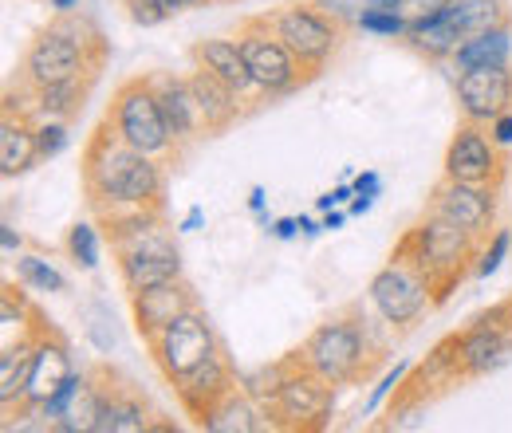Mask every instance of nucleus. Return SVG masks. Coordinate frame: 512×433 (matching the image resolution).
<instances>
[{"mask_svg": "<svg viewBox=\"0 0 512 433\" xmlns=\"http://www.w3.org/2000/svg\"><path fill=\"white\" fill-rule=\"evenodd\" d=\"M367 300L371 308L383 315L390 327H410L422 311L430 308L434 296V284L430 276L402 252L390 256V264H383L375 276H371V288H367Z\"/></svg>", "mask_w": 512, "mask_h": 433, "instance_id": "423d86ee", "label": "nucleus"}, {"mask_svg": "<svg viewBox=\"0 0 512 433\" xmlns=\"http://www.w3.org/2000/svg\"><path fill=\"white\" fill-rule=\"evenodd\" d=\"M201 225H205V209H201V205H193L190 213H186V221H182L178 229H182V233H197Z\"/></svg>", "mask_w": 512, "mask_h": 433, "instance_id": "79ce46f5", "label": "nucleus"}, {"mask_svg": "<svg viewBox=\"0 0 512 433\" xmlns=\"http://www.w3.org/2000/svg\"><path fill=\"white\" fill-rule=\"evenodd\" d=\"M0 248H4V256H20V233L8 221L0 225Z\"/></svg>", "mask_w": 512, "mask_h": 433, "instance_id": "a19ab883", "label": "nucleus"}, {"mask_svg": "<svg viewBox=\"0 0 512 433\" xmlns=\"http://www.w3.org/2000/svg\"><path fill=\"white\" fill-rule=\"evenodd\" d=\"M99 410H103V386H95L87 374H71L40 406V418L60 433H95Z\"/></svg>", "mask_w": 512, "mask_h": 433, "instance_id": "2eb2a0df", "label": "nucleus"}, {"mask_svg": "<svg viewBox=\"0 0 512 433\" xmlns=\"http://www.w3.org/2000/svg\"><path fill=\"white\" fill-rule=\"evenodd\" d=\"M150 79H154V91H158V103H162V115H166L174 142H190L193 134H201L205 126H201L190 79H178V75H150Z\"/></svg>", "mask_w": 512, "mask_h": 433, "instance_id": "6ab92c4d", "label": "nucleus"}, {"mask_svg": "<svg viewBox=\"0 0 512 433\" xmlns=\"http://www.w3.org/2000/svg\"><path fill=\"white\" fill-rule=\"evenodd\" d=\"M150 426V414L146 406L127 394V390H103V410H99V422L95 433H146Z\"/></svg>", "mask_w": 512, "mask_h": 433, "instance_id": "bb28decb", "label": "nucleus"}, {"mask_svg": "<svg viewBox=\"0 0 512 433\" xmlns=\"http://www.w3.org/2000/svg\"><path fill=\"white\" fill-rule=\"evenodd\" d=\"M36 158H40V150H36V126L28 123L24 115H12V107H8L4 119H0V174L4 178H16Z\"/></svg>", "mask_w": 512, "mask_h": 433, "instance_id": "4be33fe9", "label": "nucleus"}, {"mask_svg": "<svg viewBox=\"0 0 512 433\" xmlns=\"http://www.w3.org/2000/svg\"><path fill=\"white\" fill-rule=\"evenodd\" d=\"M268 24L276 28V36L292 48V56L304 63L308 71H316L323 63L335 56L339 48V24L331 16H323L316 4H296V8H284L276 16H268Z\"/></svg>", "mask_w": 512, "mask_h": 433, "instance_id": "9b49d317", "label": "nucleus"}, {"mask_svg": "<svg viewBox=\"0 0 512 433\" xmlns=\"http://www.w3.org/2000/svg\"><path fill=\"white\" fill-rule=\"evenodd\" d=\"M107 123L115 126V134L130 142L134 150L142 154H170L178 142L166 126V115H162V103H158V91H154V79H127L119 91H115V103H111V115Z\"/></svg>", "mask_w": 512, "mask_h": 433, "instance_id": "39448f33", "label": "nucleus"}, {"mask_svg": "<svg viewBox=\"0 0 512 433\" xmlns=\"http://www.w3.org/2000/svg\"><path fill=\"white\" fill-rule=\"evenodd\" d=\"M268 233H272L276 241H292V237L300 233V217H280V221L268 225Z\"/></svg>", "mask_w": 512, "mask_h": 433, "instance_id": "58836bf2", "label": "nucleus"}, {"mask_svg": "<svg viewBox=\"0 0 512 433\" xmlns=\"http://www.w3.org/2000/svg\"><path fill=\"white\" fill-rule=\"evenodd\" d=\"M190 91L193 99H197V111H201V126L209 134H221L225 126L241 115V103H237L241 95L229 83H221L213 71H205V67H197L190 75Z\"/></svg>", "mask_w": 512, "mask_h": 433, "instance_id": "aec40b11", "label": "nucleus"}, {"mask_svg": "<svg viewBox=\"0 0 512 433\" xmlns=\"http://www.w3.org/2000/svg\"><path fill=\"white\" fill-rule=\"evenodd\" d=\"M509 60H512L509 24L489 28V32H477V36H469V40L453 52L457 71H469V67H501V63H509Z\"/></svg>", "mask_w": 512, "mask_h": 433, "instance_id": "a878e982", "label": "nucleus"}, {"mask_svg": "<svg viewBox=\"0 0 512 433\" xmlns=\"http://www.w3.org/2000/svg\"><path fill=\"white\" fill-rule=\"evenodd\" d=\"M343 221H347V213H339V209H327V213H323V229H343Z\"/></svg>", "mask_w": 512, "mask_h": 433, "instance_id": "a18cd8bd", "label": "nucleus"}, {"mask_svg": "<svg viewBox=\"0 0 512 433\" xmlns=\"http://www.w3.org/2000/svg\"><path fill=\"white\" fill-rule=\"evenodd\" d=\"M331 406H335L331 382L316 371H308L300 359H296V367H288L276 394L268 398V414L284 430H323L331 418Z\"/></svg>", "mask_w": 512, "mask_h": 433, "instance_id": "0eeeda50", "label": "nucleus"}, {"mask_svg": "<svg viewBox=\"0 0 512 433\" xmlns=\"http://www.w3.org/2000/svg\"><path fill=\"white\" fill-rule=\"evenodd\" d=\"M355 28H363V32H371V36H406V28H410V16L402 12V8H383V4H371V8H363V16H359V24Z\"/></svg>", "mask_w": 512, "mask_h": 433, "instance_id": "2f4dec72", "label": "nucleus"}, {"mask_svg": "<svg viewBox=\"0 0 512 433\" xmlns=\"http://www.w3.org/2000/svg\"><path fill=\"white\" fill-rule=\"evenodd\" d=\"M371 4H383V8H398V0H371Z\"/></svg>", "mask_w": 512, "mask_h": 433, "instance_id": "8fccbe9b", "label": "nucleus"}, {"mask_svg": "<svg viewBox=\"0 0 512 433\" xmlns=\"http://www.w3.org/2000/svg\"><path fill=\"white\" fill-rule=\"evenodd\" d=\"M509 248H512V233L509 229H497V233H493V241H489V248L477 256V268H473V272H477V276H493V272L505 264Z\"/></svg>", "mask_w": 512, "mask_h": 433, "instance_id": "72a5a7b5", "label": "nucleus"}, {"mask_svg": "<svg viewBox=\"0 0 512 433\" xmlns=\"http://www.w3.org/2000/svg\"><path fill=\"white\" fill-rule=\"evenodd\" d=\"M442 4H449V0H398V8L406 16H426V12H438Z\"/></svg>", "mask_w": 512, "mask_h": 433, "instance_id": "ea45409f", "label": "nucleus"}, {"mask_svg": "<svg viewBox=\"0 0 512 433\" xmlns=\"http://www.w3.org/2000/svg\"><path fill=\"white\" fill-rule=\"evenodd\" d=\"M83 95H87V87L79 79L56 83V87H40L36 91V111H40V119H71L83 107Z\"/></svg>", "mask_w": 512, "mask_h": 433, "instance_id": "c85d7f7f", "label": "nucleus"}, {"mask_svg": "<svg viewBox=\"0 0 512 433\" xmlns=\"http://www.w3.org/2000/svg\"><path fill=\"white\" fill-rule=\"evenodd\" d=\"M264 205H268V193L260 186H253V193H249V209H253L256 217H264Z\"/></svg>", "mask_w": 512, "mask_h": 433, "instance_id": "c03bdc74", "label": "nucleus"}, {"mask_svg": "<svg viewBox=\"0 0 512 433\" xmlns=\"http://www.w3.org/2000/svg\"><path fill=\"white\" fill-rule=\"evenodd\" d=\"M316 8H320L323 16H331L335 24H359V16H363V0H316Z\"/></svg>", "mask_w": 512, "mask_h": 433, "instance_id": "c9c22d12", "label": "nucleus"}, {"mask_svg": "<svg viewBox=\"0 0 512 433\" xmlns=\"http://www.w3.org/2000/svg\"><path fill=\"white\" fill-rule=\"evenodd\" d=\"M351 186H355V193H363V197H379L383 193V178L375 170H363L359 178H351Z\"/></svg>", "mask_w": 512, "mask_h": 433, "instance_id": "e433bc0d", "label": "nucleus"}, {"mask_svg": "<svg viewBox=\"0 0 512 433\" xmlns=\"http://www.w3.org/2000/svg\"><path fill=\"white\" fill-rule=\"evenodd\" d=\"M442 16L453 24V32L461 36V44L469 36L489 32V28H501L509 20L505 0H449V4H442Z\"/></svg>", "mask_w": 512, "mask_h": 433, "instance_id": "b1692460", "label": "nucleus"}, {"mask_svg": "<svg viewBox=\"0 0 512 433\" xmlns=\"http://www.w3.org/2000/svg\"><path fill=\"white\" fill-rule=\"evenodd\" d=\"M67 256L75 260V268H83V272H95L99 268V252H103V245H99V233H95V225H87V221H75L71 229H67Z\"/></svg>", "mask_w": 512, "mask_h": 433, "instance_id": "7c9ffc66", "label": "nucleus"}, {"mask_svg": "<svg viewBox=\"0 0 512 433\" xmlns=\"http://www.w3.org/2000/svg\"><path fill=\"white\" fill-rule=\"evenodd\" d=\"M398 252L410 256V260L430 276L434 296L442 300L449 284L461 280V272H465L469 260L477 256V237L465 233L461 225H453L449 217L430 209V217H426L422 225H414V229L402 237Z\"/></svg>", "mask_w": 512, "mask_h": 433, "instance_id": "7ed1b4c3", "label": "nucleus"}, {"mask_svg": "<svg viewBox=\"0 0 512 433\" xmlns=\"http://www.w3.org/2000/svg\"><path fill=\"white\" fill-rule=\"evenodd\" d=\"M300 233H304V237H320L323 225H316L312 217H300Z\"/></svg>", "mask_w": 512, "mask_h": 433, "instance_id": "49530a36", "label": "nucleus"}, {"mask_svg": "<svg viewBox=\"0 0 512 433\" xmlns=\"http://www.w3.org/2000/svg\"><path fill=\"white\" fill-rule=\"evenodd\" d=\"M457 91V107H461V119L465 123H481L489 126L497 115L512 111V67H469L457 75L453 83Z\"/></svg>", "mask_w": 512, "mask_h": 433, "instance_id": "ddd939ff", "label": "nucleus"}, {"mask_svg": "<svg viewBox=\"0 0 512 433\" xmlns=\"http://www.w3.org/2000/svg\"><path fill=\"white\" fill-rule=\"evenodd\" d=\"M16 280L24 284V288H32V292H48V296H56V292H67V280L60 276V268L52 264V260H44V256H16Z\"/></svg>", "mask_w": 512, "mask_h": 433, "instance_id": "c756f323", "label": "nucleus"}, {"mask_svg": "<svg viewBox=\"0 0 512 433\" xmlns=\"http://www.w3.org/2000/svg\"><path fill=\"white\" fill-rule=\"evenodd\" d=\"M67 142H71L67 119H44V123L36 126V150H40L44 162H48V158H60L67 150Z\"/></svg>", "mask_w": 512, "mask_h": 433, "instance_id": "473e14b6", "label": "nucleus"}, {"mask_svg": "<svg viewBox=\"0 0 512 433\" xmlns=\"http://www.w3.org/2000/svg\"><path fill=\"white\" fill-rule=\"evenodd\" d=\"M371 205H375V197H363V193H355L347 213H351V217H363V213H371Z\"/></svg>", "mask_w": 512, "mask_h": 433, "instance_id": "37998d69", "label": "nucleus"}, {"mask_svg": "<svg viewBox=\"0 0 512 433\" xmlns=\"http://www.w3.org/2000/svg\"><path fill=\"white\" fill-rule=\"evenodd\" d=\"M197 426L209 433H260L268 430V426H276V422H264L260 418V410H256L253 398L245 390H229Z\"/></svg>", "mask_w": 512, "mask_h": 433, "instance_id": "5701e85b", "label": "nucleus"}, {"mask_svg": "<svg viewBox=\"0 0 512 433\" xmlns=\"http://www.w3.org/2000/svg\"><path fill=\"white\" fill-rule=\"evenodd\" d=\"M178 386V398H182V406H186V414L190 418H205L229 390H233V371H229V363H225V355L217 351L213 359H205L197 371H190L186 378H178L174 382Z\"/></svg>", "mask_w": 512, "mask_h": 433, "instance_id": "a211bd4d", "label": "nucleus"}, {"mask_svg": "<svg viewBox=\"0 0 512 433\" xmlns=\"http://www.w3.org/2000/svg\"><path fill=\"white\" fill-rule=\"evenodd\" d=\"M410 371H414L410 363H398L394 371H386V378L379 382V386H375V390H371V398H367V406H363V418H371V414H375V410L383 406L386 398H390V394H394V390H398V386L406 382V374H410Z\"/></svg>", "mask_w": 512, "mask_h": 433, "instance_id": "f704fd0d", "label": "nucleus"}, {"mask_svg": "<svg viewBox=\"0 0 512 433\" xmlns=\"http://www.w3.org/2000/svg\"><path fill=\"white\" fill-rule=\"evenodd\" d=\"M162 8H166V16H174V12H182L186 4H193V0H158Z\"/></svg>", "mask_w": 512, "mask_h": 433, "instance_id": "de8ad7c7", "label": "nucleus"}, {"mask_svg": "<svg viewBox=\"0 0 512 433\" xmlns=\"http://www.w3.org/2000/svg\"><path fill=\"white\" fill-rule=\"evenodd\" d=\"M296 359L308 371L327 378L331 386H347V382H355L359 374L367 371V335H363V327L355 319L335 315V319L320 323L304 339V347L296 351Z\"/></svg>", "mask_w": 512, "mask_h": 433, "instance_id": "20e7f679", "label": "nucleus"}, {"mask_svg": "<svg viewBox=\"0 0 512 433\" xmlns=\"http://www.w3.org/2000/svg\"><path fill=\"white\" fill-rule=\"evenodd\" d=\"M193 60H197V67L213 71L221 83H229L237 95L256 91L249 60H245V52H241V40H201V44L193 48Z\"/></svg>", "mask_w": 512, "mask_h": 433, "instance_id": "412c9836", "label": "nucleus"}, {"mask_svg": "<svg viewBox=\"0 0 512 433\" xmlns=\"http://www.w3.org/2000/svg\"><path fill=\"white\" fill-rule=\"evenodd\" d=\"M505 162H501V146L493 142L489 126L461 123L457 134L446 146V178L457 182H477V186H497Z\"/></svg>", "mask_w": 512, "mask_h": 433, "instance_id": "f8f14e48", "label": "nucleus"}, {"mask_svg": "<svg viewBox=\"0 0 512 433\" xmlns=\"http://www.w3.org/2000/svg\"><path fill=\"white\" fill-rule=\"evenodd\" d=\"M83 186L95 205H158L162 197V166L154 154L134 150L103 123L83 154Z\"/></svg>", "mask_w": 512, "mask_h": 433, "instance_id": "f257e3e1", "label": "nucleus"}, {"mask_svg": "<svg viewBox=\"0 0 512 433\" xmlns=\"http://www.w3.org/2000/svg\"><path fill=\"white\" fill-rule=\"evenodd\" d=\"M32 355H36V335L20 339L16 347L8 343L0 355V406H24V390H28V374H32Z\"/></svg>", "mask_w": 512, "mask_h": 433, "instance_id": "393cba45", "label": "nucleus"}, {"mask_svg": "<svg viewBox=\"0 0 512 433\" xmlns=\"http://www.w3.org/2000/svg\"><path fill=\"white\" fill-rule=\"evenodd\" d=\"M237 40H241V52L249 60V71H253V83L260 95H284L300 83L304 63L292 56V48L276 36V28L268 20L245 24Z\"/></svg>", "mask_w": 512, "mask_h": 433, "instance_id": "1a4fd4ad", "label": "nucleus"}, {"mask_svg": "<svg viewBox=\"0 0 512 433\" xmlns=\"http://www.w3.org/2000/svg\"><path fill=\"white\" fill-rule=\"evenodd\" d=\"M430 209L449 217L453 225H461L473 237H489V229L497 221V193H493V186L442 178L434 197H430Z\"/></svg>", "mask_w": 512, "mask_h": 433, "instance_id": "4468645a", "label": "nucleus"}, {"mask_svg": "<svg viewBox=\"0 0 512 433\" xmlns=\"http://www.w3.org/2000/svg\"><path fill=\"white\" fill-rule=\"evenodd\" d=\"M489 134H493V142H497V146H512V111L497 115V119L489 123Z\"/></svg>", "mask_w": 512, "mask_h": 433, "instance_id": "4c0bfd02", "label": "nucleus"}, {"mask_svg": "<svg viewBox=\"0 0 512 433\" xmlns=\"http://www.w3.org/2000/svg\"><path fill=\"white\" fill-rule=\"evenodd\" d=\"M130 308H134L138 335L150 343L166 323H174L182 311L193 308V292L182 284V280H166V284H154V288L130 292Z\"/></svg>", "mask_w": 512, "mask_h": 433, "instance_id": "dca6fc26", "label": "nucleus"}, {"mask_svg": "<svg viewBox=\"0 0 512 433\" xmlns=\"http://www.w3.org/2000/svg\"><path fill=\"white\" fill-rule=\"evenodd\" d=\"M87 52H103L99 36L60 16L32 40V48L24 56V83L32 91H40V87H56V83H71V79H91L103 56H87Z\"/></svg>", "mask_w": 512, "mask_h": 433, "instance_id": "f03ea898", "label": "nucleus"}, {"mask_svg": "<svg viewBox=\"0 0 512 433\" xmlns=\"http://www.w3.org/2000/svg\"><path fill=\"white\" fill-rule=\"evenodd\" d=\"M150 351H154L162 374H166L170 382H178V378H186L190 371H197L205 359H213V355L221 351V343H217L209 319L197 308H190V311H182L174 323H166V327L150 339Z\"/></svg>", "mask_w": 512, "mask_h": 433, "instance_id": "6e6552de", "label": "nucleus"}, {"mask_svg": "<svg viewBox=\"0 0 512 433\" xmlns=\"http://www.w3.org/2000/svg\"><path fill=\"white\" fill-rule=\"evenodd\" d=\"M461 378H485L512 363V304L497 308L493 315H481L473 327L453 335Z\"/></svg>", "mask_w": 512, "mask_h": 433, "instance_id": "9d476101", "label": "nucleus"}, {"mask_svg": "<svg viewBox=\"0 0 512 433\" xmlns=\"http://www.w3.org/2000/svg\"><path fill=\"white\" fill-rule=\"evenodd\" d=\"M71 374H75V367H71V355H67L64 343L52 339V335H36V355H32V374H28L24 406L28 410H40Z\"/></svg>", "mask_w": 512, "mask_h": 433, "instance_id": "f3484780", "label": "nucleus"}, {"mask_svg": "<svg viewBox=\"0 0 512 433\" xmlns=\"http://www.w3.org/2000/svg\"><path fill=\"white\" fill-rule=\"evenodd\" d=\"M457 378H461L457 347H453V339H446V343H438V347L426 355V363L414 367V382H410V386H418V398H426L430 390H446L449 382H457Z\"/></svg>", "mask_w": 512, "mask_h": 433, "instance_id": "cd10ccee", "label": "nucleus"}, {"mask_svg": "<svg viewBox=\"0 0 512 433\" xmlns=\"http://www.w3.org/2000/svg\"><path fill=\"white\" fill-rule=\"evenodd\" d=\"M48 4H52V8H56V12H60V16H67V12H71V8H75V4H79V0H48Z\"/></svg>", "mask_w": 512, "mask_h": 433, "instance_id": "09e8293b", "label": "nucleus"}]
</instances>
